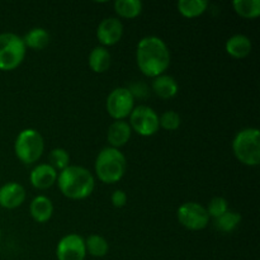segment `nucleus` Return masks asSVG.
<instances>
[{"label":"nucleus","instance_id":"nucleus-1","mask_svg":"<svg viewBox=\"0 0 260 260\" xmlns=\"http://www.w3.org/2000/svg\"><path fill=\"white\" fill-rule=\"evenodd\" d=\"M136 62L147 78L162 75L170 66V51L167 43L156 36H146L137 43Z\"/></svg>","mask_w":260,"mask_h":260},{"label":"nucleus","instance_id":"nucleus-23","mask_svg":"<svg viewBox=\"0 0 260 260\" xmlns=\"http://www.w3.org/2000/svg\"><path fill=\"white\" fill-rule=\"evenodd\" d=\"M234 10L245 19H255L260 15V0H235Z\"/></svg>","mask_w":260,"mask_h":260},{"label":"nucleus","instance_id":"nucleus-8","mask_svg":"<svg viewBox=\"0 0 260 260\" xmlns=\"http://www.w3.org/2000/svg\"><path fill=\"white\" fill-rule=\"evenodd\" d=\"M106 108L114 121H126L135 108V98L128 88L118 86L107 96Z\"/></svg>","mask_w":260,"mask_h":260},{"label":"nucleus","instance_id":"nucleus-20","mask_svg":"<svg viewBox=\"0 0 260 260\" xmlns=\"http://www.w3.org/2000/svg\"><path fill=\"white\" fill-rule=\"evenodd\" d=\"M113 7L117 15L124 19H135L144 9V4L140 0H117Z\"/></svg>","mask_w":260,"mask_h":260},{"label":"nucleus","instance_id":"nucleus-4","mask_svg":"<svg viewBox=\"0 0 260 260\" xmlns=\"http://www.w3.org/2000/svg\"><path fill=\"white\" fill-rule=\"evenodd\" d=\"M233 151L236 159L246 167L260 164V132L255 127H248L236 134L233 141Z\"/></svg>","mask_w":260,"mask_h":260},{"label":"nucleus","instance_id":"nucleus-28","mask_svg":"<svg viewBox=\"0 0 260 260\" xmlns=\"http://www.w3.org/2000/svg\"><path fill=\"white\" fill-rule=\"evenodd\" d=\"M128 90L131 91V94L134 95V98H146L149 95V88L145 83L142 81H139V83H135L132 84L131 86L128 88Z\"/></svg>","mask_w":260,"mask_h":260},{"label":"nucleus","instance_id":"nucleus-17","mask_svg":"<svg viewBox=\"0 0 260 260\" xmlns=\"http://www.w3.org/2000/svg\"><path fill=\"white\" fill-rule=\"evenodd\" d=\"M251 48H253V45H251L250 38L246 37L245 35L233 36L226 41L225 45L228 55L234 58H239V60L248 57L251 52Z\"/></svg>","mask_w":260,"mask_h":260},{"label":"nucleus","instance_id":"nucleus-11","mask_svg":"<svg viewBox=\"0 0 260 260\" xmlns=\"http://www.w3.org/2000/svg\"><path fill=\"white\" fill-rule=\"evenodd\" d=\"M123 36V24L116 17L104 18L96 28V38L103 47L117 45Z\"/></svg>","mask_w":260,"mask_h":260},{"label":"nucleus","instance_id":"nucleus-25","mask_svg":"<svg viewBox=\"0 0 260 260\" xmlns=\"http://www.w3.org/2000/svg\"><path fill=\"white\" fill-rule=\"evenodd\" d=\"M53 169L57 173L62 172L63 169L70 165V155L62 147H57V149L51 150V152L48 154V162Z\"/></svg>","mask_w":260,"mask_h":260},{"label":"nucleus","instance_id":"nucleus-16","mask_svg":"<svg viewBox=\"0 0 260 260\" xmlns=\"http://www.w3.org/2000/svg\"><path fill=\"white\" fill-rule=\"evenodd\" d=\"M151 89L155 93V95H157L159 98L172 99L178 94L179 86H178L177 80L173 76L162 74V75L152 79Z\"/></svg>","mask_w":260,"mask_h":260},{"label":"nucleus","instance_id":"nucleus-7","mask_svg":"<svg viewBox=\"0 0 260 260\" xmlns=\"http://www.w3.org/2000/svg\"><path fill=\"white\" fill-rule=\"evenodd\" d=\"M128 118V124L131 127L132 132H136L140 136L150 137L159 132V116L151 107H135Z\"/></svg>","mask_w":260,"mask_h":260},{"label":"nucleus","instance_id":"nucleus-29","mask_svg":"<svg viewBox=\"0 0 260 260\" xmlns=\"http://www.w3.org/2000/svg\"><path fill=\"white\" fill-rule=\"evenodd\" d=\"M127 200H128V198H127L126 192L122 189L114 190L111 196V202L116 208L124 207V206L127 205Z\"/></svg>","mask_w":260,"mask_h":260},{"label":"nucleus","instance_id":"nucleus-27","mask_svg":"<svg viewBox=\"0 0 260 260\" xmlns=\"http://www.w3.org/2000/svg\"><path fill=\"white\" fill-rule=\"evenodd\" d=\"M180 116L174 111H167L159 117V124L167 131H175L180 126Z\"/></svg>","mask_w":260,"mask_h":260},{"label":"nucleus","instance_id":"nucleus-12","mask_svg":"<svg viewBox=\"0 0 260 260\" xmlns=\"http://www.w3.org/2000/svg\"><path fill=\"white\" fill-rule=\"evenodd\" d=\"M25 189L17 182H8L0 188V206L7 210H14L24 203Z\"/></svg>","mask_w":260,"mask_h":260},{"label":"nucleus","instance_id":"nucleus-21","mask_svg":"<svg viewBox=\"0 0 260 260\" xmlns=\"http://www.w3.org/2000/svg\"><path fill=\"white\" fill-rule=\"evenodd\" d=\"M178 12L188 19H193L207 10L208 2L206 0H180L177 4Z\"/></svg>","mask_w":260,"mask_h":260},{"label":"nucleus","instance_id":"nucleus-14","mask_svg":"<svg viewBox=\"0 0 260 260\" xmlns=\"http://www.w3.org/2000/svg\"><path fill=\"white\" fill-rule=\"evenodd\" d=\"M131 136L132 129L127 121H114L108 127V132H107L109 147L118 150L129 141Z\"/></svg>","mask_w":260,"mask_h":260},{"label":"nucleus","instance_id":"nucleus-19","mask_svg":"<svg viewBox=\"0 0 260 260\" xmlns=\"http://www.w3.org/2000/svg\"><path fill=\"white\" fill-rule=\"evenodd\" d=\"M22 38L25 47L36 51H41L43 50V48H46L51 41L50 33L47 32V29H45V28L42 27L32 28V29L28 30L24 35V37Z\"/></svg>","mask_w":260,"mask_h":260},{"label":"nucleus","instance_id":"nucleus-5","mask_svg":"<svg viewBox=\"0 0 260 260\" xmlns=\"http://www.w3.org/2000/svg\"><path fill=\"white\" fill-rule=\"evenodd\" d=\"M45 151V140L35 128H25L18 134L14 142L15 156L23 164H35Z\"/></svg>","mask_w":260,"mask_h":260},{"label":"nucleus","instance_id":"nucleus-22","mask_svg":"<svg viewBox=\"0 0 260 260\" xmlns=\"http://www.w3.org/2000/svg\"><path fill=\"white\" fill-rule=\"evenodd\" d=\"M85 248L86 254H90L94 258H103L108 254L109 244L106 238L98 234H93L85 240Z\"/></svg>","mask_w":260,"mask_h":260},{"label":"nucleus","instance_id":"nucleus-9","mask_svg":"<svg viewBox=\"0 0 260 260\" xmlns=\"http://www.w3.org/2000/svg\"><path fill=\"white\" fill-rule=\"evenodd\" d=\"M177 217L183 228L190 231L203 230L210 223V216H208L206 207L197 202H185L178 208Z\"/></svg>","mask_w":260,"mask_h":260},{"label":"nucleus","instance_id":"nucleus-26","mask_svg":"<svg viewBox=\"0 0 260 260\" xmlns=\"http://www.w3.org/2000/svg\"><path fill=\"white\" fill-rule=\"evenodd\" d=\"M210 218H218L220 216H222L223 213H226L229 211V203L228 201L223 197H215L210 201L208 206L206 207Z\"/></svg>","mask_w":260,"mask_h":260},{"label":"nucleus","instance_id":"nucleus-3","mask_svg":"<svg viewBox=\"0 0 260 260\" xmlns=\"http://www.w3.org/2000/svg\"><path fill=\"white\" fill-rule=\"evenodd\" d=\"M98 179L104 184H116L124 177L127 170V160L121 150L104 147L101 150L94 164Z\"/></svg>","mask_w":260,"mask_h":260},{"label":"nucleus","instance_id":"nucleus-2","mask_svg":"<svg viewBox=\"0 0 260 260\" xmlns=\"http://www.w3.org/2000/svg\"><path fill=\"white\" fill-rule=\"evenodd\" d=\"M57 187L60 192L69 200H85L95 188L94 175L88 169L78 165H69L58 173Z\"/></svg>","mask_w":260,"mask_h":260},{"label":"nucleus","instance_id":"nucleus-6","mask_svg":"<svg viewBox=\"0 0 260 260\" xmlns=\"http://www.w3.org/2000/svg\"><path fill=\"white\" fill-rule=\"evenodd\" d=\"M25 47L23 38L12 32L0 33V70L12 71L24 61Z\"/></svg>","mask_w":260,"mask_h":260},{"label":"nucleus","instance_id":"nucleus-30","mask_svg":"<svg viewBox=\"0 0 260 260\" xmlns=\"http://www.w3.org/2000/svg\"><path fill=\"white\" fill-rule=\"evenodd\" d=\"M0 239H2V231H0Z\"/></svg>","mask_w":260,"mask_h":260},{"label":"nucleus","instance_id":"nucleus-24","mask_svg":"<svg viewBox=\"0 0 260 260\" xmlns=\"http://www.w3.org/2000/svg\"><path fill=\"white\" fill-rule=\"evenodd\" d=\"M241 222V216L240 213L235 212V211H230L223 213L222 216H220L218 218L215 220V228L216 230L220 231L222 234H230L233 231L236 230L239 225Z\"/></svg>","mask_w":260,"mask_h":260},{"label":"nucleus","instance_id":"nucleus-15","mask_svg":"<svg viewBox=\"0 0 260 260\" xmlns=\"http://www.w3.org/2000/svg\"><path fill=\"white\" fill-rule=\"evenodd\" d=\"M29 213L38 223H46L53 215V203L46 196H37L29 205Z\"/></svg>","mask_w":260,"mask_h":260},{"label":"nucleus","instance_id":"nucleus-18","mask_svg":"<svg viewBox=\"0 0 260 260\" xmlns=\"http://www.w3.org/2000/svg\"><path fill=\"white\" fill-rule=\"evenodd\" d=\"M112 56L103 46H96L90 51L88 57L89 68L96 74H103L111 68Z\"/></svg>","mask_w":260,"mask_h":260},{"label":"nucleus","instance_id":"nucleus-13","mask_svg":"<svg viewBox=\"0 0 260 260\" xmlns=\"http://www.w3.org/2000/svg\"><path fill=\"white\" fill-rule=\"evenodd\" d=\"M58 173L51 167L50 164L45 162V164L36 165L32 169L29 174V182L32 187L36 189L45 190L52 187L57 182Z\"/></svg>","mask_w":260,"mask_h":260},{"label":"nucleus","instance_id":"nucleus-10","mask_svg":"<svg viewBox=\"0 0 260 260\" xmlns=\"http://www.w3.org/2000/svg\"><path fill=\"white\" fill-rule=\"evenodd\" d=\"M57 260H85V240L78 234L63 236L56 248Z\"/></svg>","mask_w":260,"mask_h":260}]
</instances>
